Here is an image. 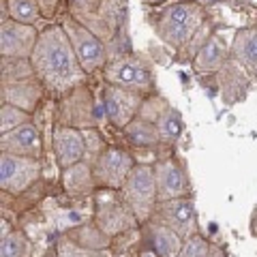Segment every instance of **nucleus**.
<instances>
[{
  "label": "nucleus",
  "mask_w": 257,
  "mask_h": 257,
  "mask_svg": "<svg viewBox=\"0 0 257 257\" xmlns=\"http://www.w3.org/2000/svg\"><path fill=\"white\" fill-rule=\"evenodd\" d=\"M54 150L62 170L79 163L86 155V133L73 126H58L54 131Z\"/></svg>",
  "instance_id": "11"
},
{
  "label": "nucleus",
  "mask_w": 257,
  "mask_h": 257,
  "mask_svg": "<svg viewBox=\"0 0 257 257\" xmlns=\"http://www.w3.org/2000/svg\"><path fill=\"white\" fill-rule=\"evenodd\" d=\"M236 58L246 67H257V30H240L234 41Z\"/></svg>",
  "instance_id": "18"
},
{
  "label": "nucleus",
  "mask_w": 257,
  "mask_h": 257,
  "mask_svg": "<svg viewBox=\"0 0 257 257\" xmlns=\"http://www.w3.org/2000/svg\"><path fill=\"white\" fill-rule=\"evenodd\" d=\"M94 184V178H92V172H90V167L84 165L82 161L75 165H71L67 167V174H64V187H67L69 191H77V193H82V191H88Z\"/></svg>",
  "instance_id": "20"
},
{
  "label": "nucleus",
  "mask_w": 257,
  "mask_h": 257,
  "mask_svg": "<svg viewBox=\"0 0 257 257\" xmlns=\"http://www.w3.org/2000/svg\"><path fill=\"white\" fill-rule=\"evenodd\" d=\"M126 140L133 144L135 148H155L161 140V133H159V126L152 124L150 120H144V118H133L126 126Z\"/></svg>",
  "instance_id": "16"
},
{
  "label": "nucleus",
  "mask_w": 257,
  "mask_h": 257,
  "mask_svg": "<svg viewBox=\"0 0 257 257\" xmlns=\"http://www.w3.org/2000/svg\"><path fill=\"white\" fill-rule=\"evenodd\" d=\"M122 199L131 206L135 219L140 223L146 221L155 210L159 199L155 167L150 165H133L126 182L122 184Z\"/></svg>",
  "instance_id": "2"
},
{
  "label": "nucleus",
  "mask_w": 257,
  "mask_h": 257,
  "mask_svg": "<svg viewBox=\"0 0 257 257\" xmlns=\"http://www.w3.org/2000/svg\"><path fill=\"white\" fill-rule=\"evenodd\" d=\"M155 176H157L159 202L182 197V195L189 193L187 172H184L182 165H178L176 161H161V163H157L155 165Z\"/></svg>",
  "instance_id": "12"
},
{
  "label": "nucleus",
  "mask_w": 257,
  "mask_h": 257,
  "mask_svg": "<svg viewBox=\"0 0 257 257\" xmlns=\"http://www.w3.org/2000/svg\"><path fill=\"white\" fill-rule=\"evenodd\" d=\"M11 20L24 24H35L39 20V3L37 0H7Z\"/></svg>",
  "instance_id": "22"
},
{
  "label": "nucleus",
  "mask_w": 257,
  "mask_h": 257,
  "mask_svg": "<svg viewBox=\"0 0 257 257\" xmlns=\"http://www.w3.org/2000/svg\"><path fill=\"white\" fill-rule=\"evenodd\" d=\"M107 79L111 84L124 86L128 90L135 92H148L152 86H155V77H152V71L144 58L140 56H120V58L111 60V67H107Z\"/></svg>",
  "instance_id": "6"
},
{
  "label": "nucleus",
  "mask_w": 257,
  "mask_h": 257,
  "mask_svg": "<svg viewBox=\"0 0 257 257\" xmlns=\"http://www.w3.org/2000/svg\"><path fill=\"white\" fill-rule=\"evenodd\" d=\"M255 223H257V212H255Z\"/></svg>",
  "instance_id": "28"
},
{
  "label": "nucleus",
  "mask_w": 257,
  "mask_h": 257,
  "mask_svg": "<svg viewBox=\"0 0 257 257\" xmlns=\"http://www.w3.org/2000/svg\"><path fill=\"white\" fill-rule=\"evenodd\" d=\"M150 246L157 255H163V257H172V255H180L182 251V238L176 234L172 227H167L163 223H157L150 227Z\"/></svg>",
  "instance_id": "15"
},
{
  "label": "nucleus",
  "mask_w": 257,
  "mask_h": 257,
  "mask_svg": "<svg viewBox=\"0 0 257 257\" xmlns=\"http://www.w3.org/2000/svg\"><path fill=\"white\" fill-rule=\"evenodd\" d=\"M39 174H41L39 159L3 152V159H0V187L3 191L18 195L39 180Z\"/></svg>",
  "instance_id": "5"
},
{
  "label": "nucleus",
  "mask_w": 257,
  "mask_h": 257,
  "mask_svg": "<svg viewBox=\"0 0 257 257\" xmlns=\"http://www.w3.org/2000/svg\"><path fill=\"white\" fill-rule=\"evenodd\" d=\"M225 60V47L216 37L208 39L202 45V50L195 56V69L197 71H216Z\"/></svg>",
  "instance_id": "17"
},
{
  "label": "nucleus",
  "mask_w": 257,
  "mask_h": 257,
  "mask_svg": "<svg viewBox=\"0 0 257 257\" xmlns=\"http://www.w3.org/2000/svg\"><path fill=\"white\" fill-rule=\"evenodd\" d=\"M24 122H30V114L13 103H3L0 109V133H9Z\"/></svg>",
  "instance_id": "21"
},
{
  "label": "nucleus",
  "mask_w": 257,
  "mask_h": 257,
  "mask_svg": "<svg viewBox=\"0 0 257 257\" xmlns=\"http://www.w3.org/2000/svg\"><path fill=\"white\" fill-rule=\"evenodd\" d=\"M30 62L35 75L58 92H67L86 75L64 26H50L39 35Z\"/></svg>",
  "instance_id": "1"
},
{
  "label": "nucleus",
  "mask_w": 257,
  "mask_h": 257,
  "mask_svg": "<svg viewBox=\"0 0 257 257\" xmlns=\"http://www.w3.org/2000/svg\"><path fill=\"white\" fill-rule=\"evenodd\" d=\"M62 26H64V30H67L71 43H73V50H75L77 58H79V62H82L86 73H92V71L105 67L107 50H105V45H103V41L99 39V35H94L90 28L84 26L82 22H77L73 18H64Z\"/></svg>",
  "instance_id": "4"
},
{
  "label": "nucleus",
  "mask_w": 257,
  "mask_h": 257,
  "mask_svg": "<svg viewBox=\"0 0 257 257\" xmlns=\"http://www.w3.org/2000/svg\"><path fill=\"white\" fill-rule=\"evenodd\" d=\"M202 3H219V0H202Z\"/></svg>",
  "instance_id": "26"
},
{
  "label": "nucleus",
  "mask_w": 257,
  "mask_h": 257,
  "mask_svg": "<svg viewBox=\"0 0 257 257\" xmlns=\"http://www.w3.org/2000/svg\"><path fill=\"white\" fill-rule=\"evenodd\" d=\"M103 107H105L107 118L116 126H126L135 118L138 109L142 107V96H140V92L128 90L124 86L111 84L105 88Z\"/></svg>",
  "instance_id": "10"
},
{
  "label": "nucleus",
  "mask_w": 257,
  "mask_h": 257,
  "mask_svg": "<svg viewBox=\"0 0 257 257\" xmlns=\"http://www.w3.org/2000/svg\"><path fill=\"white\" fill-rule=\"evenodd\" d=\"M174 3H189V0H174Z\"/></svg>",
  "instance_id": "27"
},
{
  "label": "nucleus",
  "mask_w": 257,
  "mask_h": 257,
  "mask_svg": "<svg viewBox=\"0 0 257 257\" xmlns=\"http://www.w3.org/2000/svg\"><path fill=\"white\" fill-rule=\"evenodd\" d=\"M133 170V159L120 148L103 150L92 163L94 184L105 189H122L128 174Z\"/></svg>",
  "instance_id": "7"
},
{
  "label": "nucleus",
  "mask_w": 257,
  "mask_h": 257,
  "mask_svg": "<svg viewBox=\"0 0 257 257\" xmlns=\"http://www.w3.org/2000/svg\"><path fill=\"white\" fill-rule=\"evenodd\" d=\"M157 126H159V133H161V140L165 142H176L180 138L184 122H182V116L178 109L174 107H167L165 111L161 109L159 120H157Z\"/></svg>",
  "instance_id": "19"
},
{
  "label": "nucleus",
  "mask_w": 257,
  "mask_h": 257,
  "mask_svg": "<svg viewBox=\"0 0 257 257\" xmlns=\"http://www.w3.org/2000/svg\"><path fill=\"white\" fill-rule=\"evenodd\" d=\"M180 255H184V257H202V255H210V244H208L202 236L191 234L189 238H184Z\"/></svg>",
  "instance_id": "24"
},
{
  "label": "nucleus",
  "mask_w": 257,
  "mask_h": 257,
  "mask_svg": "<svg viewBox=\"0 0 257 257\" xmlns=\"http://www.w3.org/2000/svg\"><path fill=\"white\" fill-rule=\"evenodd\" d=\"M202 18H204V13H202V7L199 5L176 3L165 9L159 32L170 45L180 47L193 37V32L197 30Z\"/></svg>",
  "instance_id": "3"
},
{
  "label": "nucleus",
  "mask_w": 257,
  "mask_h": 257,
  "mask_svg": "<svg viewBox=\"0 0 257 257\" xmlns=\"http://www.w3.org/2000/svg\"><path fill=\"white\" fill-rule=\"evenodd\" d=\"M39 41V32L32 24L18 20H3L0 26V52L7 58H30Z\"/></svg>",
  "instance_id": "8"
},
{
  "label": "nucleus",
  "mask_w": 257,
  "mask_h": 257,
  "mask_svg": "<svg viewBox=\"0 0 257 257\" xmlns=\"http://www.w3.org/2000/svg\"><path fill=\"white\" fill-rule=\"evenodd\" d=\"M30 246L26 242V238L9 231V234L0 236V255L3 257H18V255H28Z\"/></svg>",
  "instance_id": "23"
},
{
  "label": "nucleus",
  "mask_w": 257,
  "mask_h": 257,
  "mask_svg": "<svg viewBox=\"0 0 257 257\" xmlns=\"http://www.w3.org/2000/svg\"><path fill=\"white\" fill-rule=\"evenodd\" d=\"M0 146H3V152H13V155L35 159L41 157V138H39V131L32 122H24L13 131L3 133Z\"/></svg>",
  "instance_id": "13"
},
{
  "label": "nucleus",
  "mask_w": 257,
  "mask_h": 257,
  "mask_svg": "<svg viewBox=\"0 0 257 257\" xmlns=\"http://www.w3.org/2000/svg\"><path fill=\"white\" fill-rule=\"evenodd\" d=\"M133 210L126 202H116V199H107L99 206V212H96V221H99V227L103 229V234H116V231H122L128 225H133Z\"/></svg>",
  "instance_id": "14"
},
{
  "label": "nucleus",
  "mask_w": 257,
  "mask_h": 257,
  "mask_svg": "<svg viewBox=\"0 0 257 257\" xmlns=\"http://www.w3.org/2000/svg\"><path fill=\"white\" fill-rule=\"evenodd\" d=\"M144 3H148V5H159V3H163V0H144Z\"/></svg>",
  "instance_id": "25"
},
{
  "label": "nucleus",
  "mask_w": 257,
  "mask_h": 257,
  "mask_svg": "<svg viewBox=\"0 0 257 257\" xmlns=\"http://www.w3.org/2000/svg\"><path fill=\"white\" fill-rule=\"evenodd\" d=\"M159 223L172 227L180 238H189L197 231V212L189 197L163 199L159 206Z\"/></svg>",
  "instance_id": "9"
}]
</instances>
